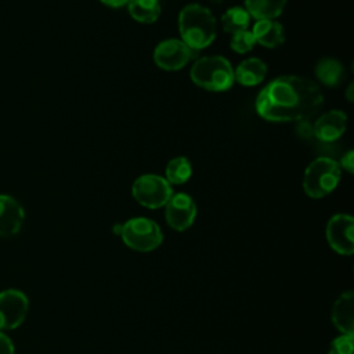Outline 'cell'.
Instances as JSON below:
<instances>
[{
    "instance_id": "1",
    "label": "cell",
    "mask_w": 354,
    "mask_h": 354,
    "mask_svg": "<svg viewBox=\"0 0 354 354\" xmlns=\"http://www.w3.org/2000/svg\"><path fill=\"white\" fill-rule=\"evenodd\" d=\"M324 104L319 87L303 76H279L261 88L256 98L257 113L270 122H304Z\"/></svg>"
},
{
    "instance_id": "2",
    "label": "cell",
    "mask_w": 354,
    "mask_h": 354,
    "mask_svg": "<svg viewBox=\"0 0 354 354\" xmlns=\"http://www.w3.org/2000/svg\"><path fill=\"white\" fill-rule=\"evenodd\" d=\"M178 28L183 41L195 51L207 47L217 33V22L213 12L196 3L183 7L178 15Z\"/></svg>"
},
{
    "instance_id": "3",
    "label": "cell",
    "mask_w": 354,
    "mask_h": 354,
    "mask_svg": "<svg viewBox=\"0 0 354 354\" xmlns=\"http://www.w3.org/2000/svg\"><path fill=\"white\" fill-rule=\"evenodd\" d=\"M192 82L209 91H225L234 82V69L230 61L221 55L198 58L191 68Z\"/></svg>"
},
{
    "instance_id": "4",
    "label": "cell",
    "mask_w": 354,
    "mask_h": 354,
    "mask_svg": "<svg viewBox=\"0 0 354 354\" xmlns=\"http://www.w3.org/2000/svg\"><path fill=\"white\" fill-rule=\"evenodd\" d=\"M340 166L330 158L314 159L304 171L303 188L304 192L314 199L324 198L330 194L340 180Z\"/></svg>"
},
{
    "instance_id": "5",
    "label": "cell",
    "mask_w": 354,
    "mask_h": 354,
    "mask_svg": "<svg viewBox=\"0 0 354 354\" xmlns=\"http://www.w3.org/2000/svg\"><path fill=\"white\" fill-rule=\"evenodd\" d=\"M120 236L126 246L144 253L155 250L163 241L160 227L147 217H134L127 220L122 224Z\"/></svg>"
},
{
    "instance_id": "6",
    "label": "cell",
    "mask_w": 354,
    "mask_h": 354,
    "mask_svg": "<svg viewBox=\"0 0 354 354\" xmlns=\"http://www.w3.org/2000/svg\"><path fill=\"white\" fill-rule=\"evenodd\" d=\"M131 194L141 206L148 209H159L169 202L173 195V189L165 177L156 174H142L133 183Z\"/></svg>"
},
{
    "instance_id": "7",
    "label": "cell",
    "mask_w": 354,
    "mask_h": 354,
    "mask_svg": "<svg viewBox=\"0 0 354 354\" xmlns=\"http://www.w3.org/2000/svg\"><path fill=\"white\" fill-rule=\"evenodd\" d=\"M195 54L196 51L189 48L183 40L167 39L155 47L153 61L165 71H178L184 68Z\"/></svg>"
},
{
    "instance_id": "8",
    "label": "cell",
    "mask_w": 354,
    "mask_h": 354,
    "mask_svg": "<svg viewBox=\"0 0 354 354\" xmlns=\"http://www.w3.org/2000/svg\"><path fill=\"white\" fill-rule=\"evenodd\" d=\"M29 310V300L21 290L7 289L0 292V330L19 326Z\"/></svg>"
},
{
    "instance_id": "9",
    "label": "cell",
    "mask_w": 354,
    "mask_h": 354,
    "mask_svg": "<svg viewBox=\"0 0 354 354\" xmlns=\"http://www.w3.org/2000/svg\"><path fill=\"white\" fill-rule=\"evenodd\" d=\"M354 218L350 214H335L326 224V241L339 254L351 256L354 252Z\"/></svg>"
},
{
    "instance_id": "10",
    "label": "cell",
    "mask_w": 354,
    "mask_h": 354,
    "mask_svg": "<svg viewBox=\"0 0 354 354\" xmlns=\"http://www.w3.org/2000/svg\"><path fill=\"white\" fill-rule=\"evenodd\" d=\"M165 207V218L173 230L185 231L194 224L196 217V205L188 194H173Z\"/></svg>"
},
{
    "instance_id": "11",
    "label": "cell",
    "mask_w": 354,
    "mask_h": 354,
    "mask_svg": "<svg viewBox=\"0 0 354 354\" xmlns=\"http://www.w3.org/2000/svg\"><path fill=\"white\" fill-rule=\"evenodd\" d=\"M347 127V115L343 111L333 109L322 113L313 124V133L319 141L332 142L337 140Z\"/></svg>"
},
{
    "instance_id": "12",
    "label": "cell",
    "mask_w": 354,
    "mask_h": 354,
    "mask_svg": "<svg viewBox=\"0 0 354 354\" xmlns=\"http://www.w3.org/2000/svg\"><path fill=\"white\" fill-rule=\"evenodd\" d=\"M25 213L17 199L0 195V236H12L19 232Z\"/></svg>"
},
{
    "instance_id": "13",
    "label": "cell",
    "mask_w": 354,
    "mask_h": 354,
    "mask_svg": "<svg viewBox=\"0 0 354 354\" xmlns=\"http://www.w3.org/2000/svg\"><path fill=\"white\" fill-rule=\"evenodd\" d=\"M332 322L343 335L354 333V293L343 292L333 303Z\"/></svg>"
},
{
    "instance_id": "14",
    "label": "cell",
    "mask_w": 354,
    "mask_h": 354,
    "mask_svg": "<svg viewBox=\"0 0 354 354\" xmlns=\"http://www.w3.org/2000/svg\"><path fill=\"white\" fill-rule=\"evenodd\" d=\"M252 35L256 43L268 48H277L285 41L283 28L275 19H257L253 25Z\"/></svg>"
},
{
    "instance_id": "15",
    "label": "cell",
    "mask_w": 354,
    "mask_h": 354,
    "mask_svg": "<svg viewBox=\"0 0 354 354\" xmlns=\"http://www.w3.org/2000/svg\"><path fill=\"white\" fill-rule=\"evenodd\" d=\"M267 75V65L256 57L242 61L234 71L235 80L242 86H256L263 82Z\"/></svg>"
},
{
    "instance_id": "16",
    "label": "cell",
    "mask_w": 354,
    "mask_h": 354,
    "mask_svg": "<svg viewBox=\"0 0 354 354\" xmlns=\"http://www.w3.org/2000/svg\"><path fill=\"white\" fill-rule=\"evenodd\" d=\"M315 76L322 84L335 87L344 79V66L336 58H322L315 65Z\"/></svg>"
},
{
    "instance_id": "17",
    "label": "cell",
    "mask_w": 354,
    "mask_h": 354,
    "mask_svg": "<svg viewBox=\"0 0 354 354\" xmlns=\"http://www.w3.org/2000/svg\"><path fill=\"white\" fill-rule=\"evenodd\" d=\"M286 0H245V8L256 19H275L285 8Z\"/></svg>"
},
{
    "instance_id": "18",
    "label": "cell",
    "mask_w": 354,
    "mask_h": 354,
    "mask_svg": "<svg viewBox=\"0 0 354 354\" xmlns=\"http://www.w3.org/2000/svg\"><path fill=\"white\" fill-rule=\"evenodd\" d=\"M127 8L131 18L142 24H152L160 15L158 0H129Z\"/></svg>"
},
{
    "instance_id": "19",
    "label": "cell",
    "mask_w": 354,
    "mask_h": 354,
    "mask_svg": "<svg viewBox=\"0 0 354 354\" xmlns=\"http://www.w3.org/2000/svg\"><path fill=\"white\" fill-rule=\"evenodd\" d=\"M223 29L227 33H236L241 30H246L250 25V15L243 7H231L221 17Z\"/></svg>"
},
{
    "instance_id": "20",
    "label": "cell",
    "mask_w": 354,
    "mask_h": 354,
    "mask_svg": "<svg viewBox=\"0 0 354 354\" xmlns=\"http://www.w3.org/2000/svg\"><path fill=\"white\" fill-rule=\"evenodd\" d=\"M192 174V166L188 158L177 156L169 160L166 166V180L169 184H184Z\"/></svg>"
},
{
    "instance_id": "21",
    "label": "cell",
    "mask_w": 354,
    "mask_h": 354,
    "mask_svg": "<svg viewBox=\"0 0 354 354\" xmlns=\"http://www.w3.org/2000/svg\"><path fill=\"white\" fill-rule=\"evenodd\" d=\"M254 44H256V40L252 35V30H248V29L234 33L231 36V41H230L231 48L238 54L249 53Z\"/></svg>"
},
{
    "instance_id": "22",
    "label": "cell",
    "mask_w": 354,
    "mask_h": 354,
    "mask_svg": "<svg viewBox=\"0 0 354 354\" xmlns=\"http://www.w3.org/2000/svg\"><path fill=\"white\" fill-rule=\"evenodd\" d=\"M354 351V337L353 335H340L333 339L329 344L328 354H353Z\"/></svg>"
},
{
    "instance_id": "23",
    "label": "cell",
    "mask_w": 354,
    "mask_h": 354,
    "mask_svg": "<svg viewBox=\"0 0 354 354\" xmlns=\"http://www.w3.org/2000/svg\"><path fill=\"white\" fill-rule=\"evenodd\" d=\"M0 354H14V344L3 332H0Z\"/></svg>"
},
{
    "instance_id": "24",
    "label": "cell",
    "mask_w": 354,
    "mask_h": 354,
    "mask_svg": "<svg viewBox=\"0 0 354 354\" xmlns=\"http://www.w3.org/2000/svg\"><path fill=\"white\" fill-rule=\"evenodd\" d=\"M354 153H353V151L350 149L348 152H346L344 155H343V158H342V163L339 165V166H342L346 171H348V173H353V169H354Z\"/></svg>"
},
{
    "instance_id": "25",
    "label": "cell",
    "mask_w": 354,
    "mask_h": 354,
    "mask_svg": "<svg viewBox=\"0 0 354 354\" xmlns=\"http://www.w3.org/2000/svg\"><path fill=\"white\" fill-rule=\"evenodd\" d=\"M100 1H101V3H104L105 6L115 7V8L122 7V6H124V4H127V3H129V0H100Z\"/></svg>"
},
{
    "instance_id": "26",
    "label": "cell",
    "mask_w": 354,
    "mask_h": 354,
    "mask_svg": "<svg viewBox=\"0 0 354 354\" xmlns=\"http://www.w3.org/2000/svg\"><path fill=\"white\" fill-rule=\"evenodd\" d=\"M351 91H353V83L348 86V88H347V98H348V101H353V94H351Z\"/></svg>"
}]
</instances>
